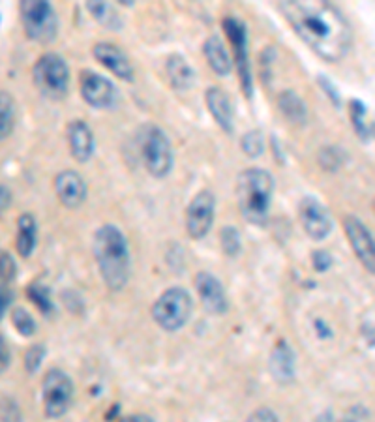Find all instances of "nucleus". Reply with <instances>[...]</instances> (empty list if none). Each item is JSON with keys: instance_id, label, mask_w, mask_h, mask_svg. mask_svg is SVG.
<instances>
[{"instance_id": "obj_1", "label": "nucleus", "mask_w": 375, "mask_h": 422, "mask_svg": "<svg viewBox=\"0 0 375 422\" xmlns=\"http://www.w3.org/2000/svg\"><path fill=\"white\" fill-rule=\"evenodd\" d=\"M276 8L296 36L328 64L342 62L353 47V27L338 6L284 0Z\"/></svg>"}, {"instance_id": "obj_2", "label": "nucleus", "mask_w": 375, "mask_h": 422, "mask_svg": "<svg viewBox=\"0 0 375 422\" xmlns=\"http://www.w3.org/2000/svg\"><path fill=\"white\" fill-rule=\"evenodd\" d=\"M92 251L105 285L111 291H122L132 273L129 244L122 231L117 225H102L94 233Z\"/></svg>"}, {"instance_id": "obj_3", "label": "nucleus", "mask_w": 375, "mask_h": 422, "mask_svg": "<svg viewBox=\"0 0 375 422\" xmlns=\"http://www.w3.org/2000/svg\"><path fill=\"white\" fill-rule=\"evenodd\" d=\"M274 176L261 167H250L236 178V199L242 218L248 224L265 227L270 216Z\"/></svg>"}, {"instance_id": "obj_4", "label": "nucleus", "mask_w": 375, "mask_h": 422, "mask_svg": "<svg viewBox=\"0 0 375 422\" xmlns=\"http://www.w3.org/2000/svg\"><path fill=\"white\" fill-rule=\"evenodd\" d=\"M137 149L143 166L154 178H166L173 171L175 154L171 141L160 126L152 122L143 124L137 132Z\"/></svg>"}, {"instance_id": "obj_5", "label": "nucleus", "mask_w": 375, "mask_h": 422, "mask_svg": "<svg viewBox=\"0 0 375 422\" xmlns=\"http://www.w3.org/2000/svg\"><path fill=\"white\" fill-rule=\"evenodd\" d=\"M33 81L38 92L59 102L70 91V68L59 53H45L33 66Z\"/></svg>"}, {"instance_id": "obj_6", "label": "nucleus", "mask_w": 375, "mask_h": 422, "mask_svg": "<svg viewBox=\"0 0 375 422\" xmlns=\"http://www.w3.org/2000/svg\"><path fill=\"white\" fill-rule=\"evenodd\" d=\"M23 28L33 42L47 45L57 40L59 16L54 6L47 0H23L19 4Z\"/></svg>"}, {"instance_id": "obj_7", "label": "nucleus", "mask_w": 375, "mask_h": 422, "mask_svg": "<svg viewBox=\"0 0 375 422\" xmlns=\"http://www.w3.org/2000/svg\"><path fill=\"white\" fill-rule=\"evenodd\" d=\"M193 312L192 297L186 289L171 287L156 299L152 306V317L167 332H177L186 325Z\"/></svg>"}, {"instance_id": "obj_8", "label": "nucleus", "mask_w": 375, "mask_h": 422, "mask_svg": "<svg viewBox=\"0 0 375 422\" xmlns=\"http://www.w3.org/2000/svg\"><path fill=\"white\" fill-rule=\"evenodd\" d=\"M224 33L227 40L233 45V55H235L236 74L241 79V86L244 96L250 100L253 96V75L252 66H250V53H248V27L238 17L229 16L221 21Z\"/></svg>"}, {"instance_id": "obj_9", "label": "nucleus", "mask_w": 375, "mask_h": 422, "mask_svg": "<svg viewBox=\"0 0 375 422\" xmlns=\"http://www.w3.org/2000/svg\"><path fill=\"white\" fill-rule=\"evenodd\" d=\"M74 381L59 368L49 370L42 383L43 411L49 418H60L68 413L74 401Z\"/></svg>"}, {"instance_id": "obj_10", "label": "nucleus", "mask_w": 375, "mask_h": 422, "mask_svg": "<svg viewBox=\"0 0 375 422\" xmlns=\"http://www.w3.org/2000/svg\"><path fill=\"white\" fill-rule=\"evenodd\" d=\"M81 98L94 109H111L118 102V89L111 79L92 70L79 74Z\"/></svg>"}, {"instance_id": "obj_11", "label": "nucleus", "mask_w": 375, "mask_h": 422, "mask_svg": "<svg viewBox=\"0 0 375 422\" xmlns=\"http://www.w3.org/2000/svg\"><path fill=\"white\" fill-rule=\"evenodd\" d=\"M299 219L311 241H325L333 231V216L325 205L313 195H306L299 203Z\"/></svg>"}, {"instance_id": "obj_12", "label": "nucleus", "mask_w": 375, "mask_h": 422, "mask_svg": "<svg viewBox=\"0 0 375 422\" xmlns=\"http://www.w3.org/2000/svg\"><path fill=\"white\" fill-rule=\"evenodd\" d=\"M216 198L210 190L201 192L192 199V203L186 209V231L188 235L199 241L209 235L210 227L214 224Z\"/></svg>"}, {"instance_id": "obj_13", "label": "nucleus", "mask_w": 375, "mask_h": 422, "mask_svg": "<svg viewBox=\"0 0 375 422\" xmlns=\"http://www.w3.org/2000/svg\"><path fill=\"white\" fill-rule=\"evenodd\" d=\"M343 229L347 235L351 248L357 253L362 265L366 267V270L370 274H374L375 270V244H374V235L371 231L360 222L357 216H345L343 218Z\"/></svg>"}, {"instance_id": "obj_14", "label": "nucleus", "mask_w": 375, "mask_h": 422, "mask_svg": "<svg viewBox=\"0 0 375 422\" xmlns=\"http://www.w3.org/2000/svg\"><path fill=\"white\" fill-rule=\"evenodd\" d=\"M193 283H195V291L203 302L204 310L209 314H214V316H221L227 312L229 302H227V295H225V289L220 280L207 273V270H201V273H197Z\"/></svg>"}, {"instance_id": "obj_15", "label": "nucleus", "mask_w": 375, "mask_h": 422, "mask_svg": "<svg viewBox=\"0 0 375 422\" xmlns=\"http://www.w3.org/2000/svg\"><path fill=\"white\" fill-rule=\"evenodd\" d=\"M54 193L66 209H77L86 201L88 188L79 173L66 169L54 176Z\"/></svg>"}, {"instance_id": "obj_16", "label": "nucleus", "mask_w": 375, "mask_h": 422, "mask_svg": "<svg viewBox=\"0 0 375 422\" xmlns=\"http://www.w3.org/2000/svg\"><path fill=\"white\" fill-rule=\"evenodd\" d=\"M92 55L103 68H108L112 75H117L118 79L129 81V83L134 81V66H132L126 53L118 45L109 42H100L92 47Z\"/></svg>"}, {"instance_id": "obj_17", "label": "nucleus", "mask_w": 375, "mask_h": 422, "mask_svg": "<svg viewBox=\"0 0 375 422\" xmlns=\"http://www.w3.org/2000/svg\"><path fill=\"white\" fill-rule=\"evenodd\" d=\"M66 137H68L70 154L75 161L86 164L91 160L92 154H94V149H96V141H94L91 126L85 120H81V118L71 120L68 124V128H66Z\"/></svg>"}, {"instance_id": "obj_18", "label": "nucleus", "mask_w": 375, "mask_h": 422, "mask_svg": "<svg viewBox=\"0 0 375 422\" xmlns=\"http://www.w3.org/2000/svg\"><path fill=\"white\" fill-rule=\"evenodd\" d=\"M268 370L272 380L279 385H289L295 380V351L287 340H279L268 358Z\"/></svg>"}, {"instance_id": "obj_19", "label": "nucleus", "mask_w": 375, "mask_h": 422, "mask_svg": "<svg viewBox=\"0 0 375 422\" xmlns=\"http://www.w3.org/2000/svg\"><path fill=\"white\" fill-rule=\"evenodd\" d=\"M204 102H207L209 113L212 115L216 124L225 134H233L235 124H233V106H231L229 96L218 86H209L204 92Z\"/></svg>"}, {"instance_id": "obj_20", "label": "nucleus", "mask_w": 375, "mask_h": 422, "mask_svg": "<svg viewBox=\"0 0 375 422\" xmlns=\"http://www.w3.org/2000/svg\"><path fill=\"white\" fill-rule=\"evenodd\" d=\"M203 55H204V59H207V62H209L210 70L220 75V77H227V75L233 72V60H231V55L218 34H212V36H209L207 40H204Z\"/></svg>"}, {"instance_id": "obj_21", "label": "nucleus", "mask_w": 375, "mask_h": 422, "mask_svg": "<svg viewBox=\"0 0 375 422\" xmlns=\"http://www.w3.org/2000/svg\"><path fill=\"white\" fill-rule=\"evenodd\" d=\"M166 72L171 86L178 92L190 91L195 83V72L183 55H171L166 62Z\"/></svg>"}, {"instance_id": "obj_22", "label": "nucleus", "mask_w": 375, "mask_h": 422, "mask_svg": "<svg viewBox=\"0 0 375 422\" xmlns=\"http://www.w3.org/2000/svg\"><path fill=\"white\" fill-rule=\"evenodd\" d=\"M278 109L291 124L304 126L310 118L308 106L295 91H282L278 94Z\"/></svg>"}, {"instance_id": "obj_23", "label": "nucleus", "mask_w": 375, "mask_h": 422, "mask_svg": "<svg viewBox=\"0 0 375 422\" xmlns=\"http://www.w3.org/2000/svg\"><path fill=\"white\" fill-rule=\"evenodd\" d=\"M38 239V224L33 214H23L17 219V251L21 257L33 256L36 248Z\"/></svg>"}, {"instance_id": "obj_24", "label": "nucleus", "mask_w": 375, "mask_h": 422, "mask_svg": "<svg viewBox=\"0 0 375 422\" xmlns=\"http://www.w3.org/2000/svg\"><path fill=\"white\" fill-rule=\"evenodd\" d=\"M349 115H351V124H353L354 132L359 135L360 139L368 143L374 137V124L368 118V107H366L364 102L360 100H351L349 102Z\"/></svg>"}, {"instance_id": "obj_25", "label": "nucleus", "mask_w": 375, "mask_h": 422, "mask_svg": "<svg viewBox=\"0 0 375 422\" xmlns=\"http://www.w3.org/2000/svg\"><path fill=\"white\" fill-rule=\"evenodd\" d=\"M86 11L94 17V21L100 23L102 27L111 28V30H120L122 28V19L117 13V10L112 8V4L109 2H94L88 0L85 4Z\"/></svg>"}, {"instance_id": "obj_26", "label": "nucleus", "mask_w": 375, "mask_h": 422, "mask_svg": "<svg viewBox=\"0 0 375 422\" xmlns=\"http://www.w3.org/2000/svg\"><path fill=\"white\" fill-rule=\"evenodd\" d=\"M16 128V102L8 92L0 91V141L10 137Z\"/></svg>"}, {"instance_id": "obj_27", "label": "nucleus", "mask_w": 375, "mask_h": 422, "mask_svg": "<svg viewBox=\"0 0 375 422\" xmlns=\"http://www.w3.org/2000/svg\"><path fill=\"white\" fill-rule=\"evenodd\" d=\"M220 244H221V250H224V253L227 257L238 256L242 248V239L238 229L233 227V225H224L220 231Z\"/></svg>"}, {"instance_id": "obj_28", "label": "nucleus", "mask_w": 375, "mask_h": 422, "mask_svg": "<svg viewBox=\"0 0 375 422\" xmlns=\"http://www.w3.org/2000/svg\"><path fill=\"white\" fill-rule=\"evenodd\" d=\"M343 161H345V154H343L342 149L325 147V149L319 150V166L327 171H338L343 166Z\"/></svg>"}, {"instance_id": "obj_29", "label": "nucleus", "mask_w": 375, "mask_h": 422, "mask_svg": "<svg viewBox=\"0 0 375 422\" xmlns=\"http://www.w3.org/2000/svg\"><path fill=\"white\" fill-rule=\"evenodd\" d=\"M11 323L21 336H33L36 332V321L25 308H16L11 312Z\"/></svg>"}, {"instance_id": "obj_30", "label": "nucleus", "mask_w": 375, "mask_h": 422, "mask_svg": "<svg viewBox=\"0 0 375 422\" xmlns=\"http://www.w3.org/2000/svg\"><path fill=\"white\" fill-rule=\"evenodd\" d=\"M242 152L250 158H258V156L262 154V150H265V137L259 130H252V132H248L244 134L241 141Z\"/></svg>"}, {"instance_id": "obj_31", "label": "nucleus", "mask_w": 375, "mask_h": 422, "mask_svg": "<svg viewBox=\"0 0 375 422\" xmlns=\"http://www.w3.org/2000/svg\"><path fill=\"white\" fill-rule=\"evenodd\" d=\"M28 297H30V300L43 314H49V312L53 310V302H51V295H49L47 287H43V285H30L28 287Z\"/></svg>"}, {"instance_id": "obj_32", "label": "nucleus", "mask_w": 375, "mask_h": 422, "mask_svg": "<svg viewBox=\"0 0 375 422\" xmlns=\"http://www.w3.org/2000/svg\"><path fill=\"white\" fill-rule=\"evenodd\" d=\"M43 358H45V348H43L42 343L28 348V351L25 353V368H27L28 374L38 372V368L42 366Z\"/></svg>"}, {"instance_id": "obj_33", "label": "nucleus", "mask_w": 375, "mask_h": 422, "mask_svg": "<svg viewBox=\"0 0 375 422\" xmlns=\"http://www.w3.org/2000/svg\"><path fill=\"white\" fill-rule=\"evenodd\" d=\"M17 267L13 257L10 253H0V280L4 283H10L11 280L16 278Z\"/></svg>"}, {"instance_id": "obj_34", "label": "nucleus", "mask_w": 375, "mask_h": 422, "mask_svg": "<svg viewBox=\"0 0 375 422\" xmlns=\"http://www.w3.org/2000/svg\"><path fill=\"white\" fill-rule=\"evenodd\" d=\"M317 83H319V86L323 89V92L327 94L328 100L333 102V106L340 109V107H342V98H340V92H338L333 81L328 79L327 75H317Z\"/></svg>"}, {"instance_id": "obj_35", "label": "nucleus", "mask_w": 375, "mask_h": 422, "mask_svg": "<svg viewBox=\"0 0 375 422\" xmlns=\"http://www.w3.org/2000/svg\"><path fill=\"white\" fill-rule=\"evenodd\" d=\"M0 421L2 422H21V413L16 401L4 400L0 404Z\"/></svg>"}, {"instance_id": "obj_36", "label": "nucleus", "mask_w": 375, "mask_h": 422, "mask_svg": "<svg viewBox=\"0 0 375 422\" xmlns=\"http://www.w3.org/2000/svg\"><path fill=\"white\" fill-rule=\"evenodd\" d=\"M311 265L317 273H327L328 268L333 267V257L325 250H316L311 253Z\"/></svg>"}, {"instance_id": "obj_37", "label": "nucleus", "mask_w": 375, "mask_h": 422, "mask_svg": "<svg viewBox=\"0 0 375 422\" xmlns=\"http://www.w3.org/2000/svg\"><path fill=\"white\" fill-rule=\"evenodd\" d=\"M246 422H279L278 415L268 409V407H259L258 411H253L250 417L246 418Z\"/></svg>"}, {"instance_id": "obj_38", "label": "nucleus", "mask_w": 375, "mask_h": 422, "mask_svg": "<svg viewBox=\"0 0 375 422\" xmlns=\"http://www.w3.org/2000/svg\"><path fill=\"white\" fill-rule=\"evenodd\" d=\"M8 366H10V349H8V343L4 342V338L0 336V374Z\"/></svg>"}, {"instance_id": "obj_39", "label": "nucleus", "mask_w": 375, "mask_h": 422, "mask_svg": "<svg viewBox=\"0 0 375 422\" xmlns=\"http://www.w3.org/2000/svg\"><path fill=\"white\" fill-rule=\"evenodd\" d=\"M10 300H11V293L4 287V285H0V319L4 317L6 310H8V306H10Z\"/></svg>"}, {"instance_id": "obj_40", "label": "nucleus", "mask_w": 375, "mask_h": 422, "mask_svg": "<svg viewBox=\"0 0 375 422\" xmlns=\"http://www.w3.org/2000/svg\"><path fill=\"white\" fill-rule=\"evenodd\" d=\"M10 205H11V192L8 190V188L0 184V214L4 212Z\"/></svg>"}, {"instance_id": "obj_41", "label": "nucleus", "mask_w": 375, "mask_h": 422, "mask_svg": "<svg viewBox=\"0 0 375 422\" xmlns=\"http://www.w3.org/2000/svg\"><path fill=\"white\" fill-rule=\"evenodd\" d=\"M118 422H154L149 415H129V417H124L122 421Z\"/></svg>"}]
</instances>
